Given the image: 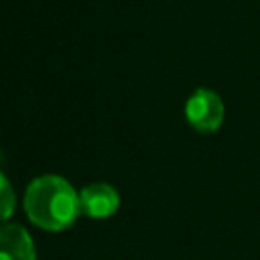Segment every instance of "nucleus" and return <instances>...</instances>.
<instances>
[{
    "mask_svg": "<svg viewBox=\"0 0 260 260\" xmlns=\"http://www.w3.org/2000/svg\"><path fill=\"white\" fill-rule=\"evenodd\" d=\"M0 260H37L35 240L20 223H0Z\"/></svg>",
    "mask_w": 260,
    "mask_h": 260,
    "instance_id": "4",
    "label": "nucleus"
},
{
    "mask_svg": "<svg viewBox=\"0 0 260 260\" xmlns=\"http://www.w3.org/2000/svg\"><path fill=\"white\" fill-rule=\"evenodd\" d=\"M81 213L91 219L112 217L120 207V193L106 181H93L79 191Z\"/></svg>",
    "mask_w": 260,
    "mask_h": 260,
    "instance_id": "3",
    "label": "nucleus"
},
{
    "mask_svg": "<svg viewBox=\"0 0 260 260\" xmlns=\"http://www.w3.org/2000/svg\"><path fill=\"white\" fill-rule=\"evenodd\" d=\"M185 118L193 130L213 134L221 128L225 118L223 100L209 87H197L185 102Z\"/></svg>",
    "mask_w": 260,
    "mask_h": 260,
    "instance_id": "2",
    "label": "nucleus"
},
{
    "mask_svg": "<svg viewBox=\"0 0 260 260\" xmlns=\"http://www.w3.org/2000/svg\"><path fill=\"white\" fill-rule=\"evenodd\" d=\"M28 221L45 232L69 230L81 215L79 191L61 175H39L24 191L22 199Z\"/></svg>",
    "mask_w": 260,
    "mask_h": 260,
    "instance_id": "1",
    "label": "nucleus"
},
{
    "mask_svg": "<svg viewBox=\"0 0 260 260\" xmlns=\"http://www.w3.org/2000/svg\"><path fill=\"white\" fill-rule=\"evenodd\" d=\"M14 207H16V193L8 177L0 171V223H6V219L14 213Z\"/></svg>",
    "mask_w": 260,
    "mask_h": 260,
    "instance_id": "5",
    "label": "nucleus"
}]
</instances>
